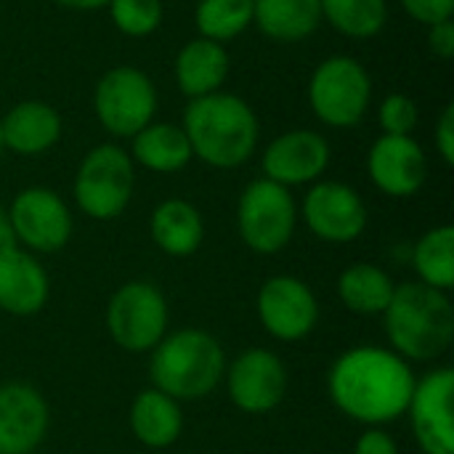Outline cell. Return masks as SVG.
Segmentation results:
<instances>
[{
  "instance_id": "8",
  "label": "cell",
  "mask_w": 454,
  "mask_h": 454,
  "mask_svg": "<svg viewBox=\"0 0 454 454\" xmlns=\"http://www.w3.org/2000/svg\"><path fill=\"white\" fill-rule=\"evenodd\" d=\"M93 112L106 133L117 138H133L141 128L154 122L157 88L138 67H112L96 82Z\"/></svg>"
},
{
  "instance_id": "31",
  "label": "cell",
  "mask_w": 454,
  "mask_h": 454,
  "mask_svg": "<svg viewBox=\"0 0 454 454\" xmlns=\"http://www.w3.org/2000/svg\"><path fill=\"white\" fill-rule=\"evenodd\" d=\"M404 11L423 27L452 19L454 0H402Z\"/></svg>"
},
{
  "instance_id": "3",
  "label": "cell",
  "mask_w": 454,
  "mask_h": 454,
  "mask_svg": "<svg viewBox=\"0 0 454 454\" xmlns=\"http://www.w3.org/2000/svg\"><path fill=\"white\" fill-rule=\"evenodd\" d=\"M391 351L404 362H434L454 340V309L447 293L423 282L396 285L383 311Z\"/></svg>"
},
{
  "instance_id": "36",
  "label": "cell",
  "mask_w": 454,
  "mask_h": 454,
  "mask_svg": "<svg viewBox=\"0 0 454 454\" xmlns=\"http://www.w3.org/2000/svg\"><path fill=\"white\" fill-rule=\"evenodd\" d=\"M64 8H72V11H96V8H106L109 0H53Z\"/></svg>"
},
{
  "instance_id": "12",
  "label": "cell",
  "mask_w": 454,
  "mask_h": 454,
  "mask_svg": "<svg viewBox=\"0 0 454 454\" xmlns=\"http://www.w3.org/2000/svg\"><path fill=\"white\" fill-rule=\"evenodd\" d=\"M303 221L309 231L325 242L346 245L364 234L367 229V205L362 194L340 181H317L303 200Z\"/></svg>"
},
{
  "instance_id": "19",
  "label": "cell",
  "mask_w": 454,
  "mask_h": 454,
  "mask_svg": "<svg viewBox=\"0 0 454 454\" xmlns=\"http://www.w3.org/2000/svg\"><path fill=\"white\" fill-rule=\"evenodd\" d=\"M0 136L3 149L21 157H37L59 144L61 117L51 104L40 98H27L13 104L0 117Z\"/></svg>"
},
{
  "instance_id": "9",
  "label": "cell",
  "mask_w": 454,
  "mask_h": 454,
  "mask_svg": "<svg viewBox=\"0 0 454 454\" xmlns=\"http://www.w3.org/2000/svg\"><path fill=\"white\" fill-rule=\"evenodd\" d=\"M168 301L152 282H125L106 306V333L128 354H146L168 335Z\"/></svg>"
},
{
  "instance_id": "4",
  "label": "cell",
  "mask_w": 454,
  "mask_h": 454,
  "mask_svg": "<svg viewBox=\"0 0 454 454\" xmlns=\"http://www.w3.org/2000/svg\"><path fill=\"white\" fill-rule=\"evenodd\" d=\"M226 375V354L221 343L197 327H181L152 348L149 378L157 391L176 402L210 396Z\"/></svg>"
},
{
  "instance_id": "24",
  "label": "cell",
  "mask_w": 454,
  "mask_h": 454,
  "mask_svg": "<svg viewBox=\"0 0 454 454\" xmlns=\"http://www.w3.org/2000/svg\"><path fill=\"white\" fill-rule=\"evenodd\" d=\"M253 24L274 43H301L322 24L319 0H253Z\"/></svg>"
},
{
  "instance_id": "16",
  "label": "cell",
  "mask_w": 454,
  "mask_h": 454,
  "mask_svg": "<svg viewBox=\"0 0 454 454\" xmlns=\"http://www.w3.org/2000/svg\"><path fill=\"white\" fill-rule=\"evenodd\" d=\"M370 181L388 197H412L428 178V157L412 136H380L367 152Z\"/></svg>"
},
{
  "instance_id": "29",
  "label": "cell",
  "mask_w": 454,
  "mask_h": 454,
  "mask_svg": "<svg viewBox=\"0 0 454 454\" xmlns=\"http://www.w3.org/2000/svg\"><path fill=\"white\" fill-rule=\"evenodd\" d=\"M112 24L128 37H149L162 24V0H109Z\"/></svg>"
},
{
  "instance_id": "23",
  "label": "cell",
  "mask_w": 454,
  "mask_h": 454,
  "mask_svg": "<svg viewBox=\"0 0 454 454\" xmlns=\"http://www.w3.org/2000/svg\"><path fill=\"white\" fill-rule=\"evenodd\" d=\"M130 160L152 173H178L184 170L194 154L189 138L176 122H149L130 138Z\"/></svg>"
},
{
  "instance_id": "28",
  "label": "cell",
  "mask_w": 454,
  "mask_h": 454,
  "mask_svg": "<svg viewBox=\"0 0 454 454\" xmlns=\"http://www.w3.org/2000/svg\"><path fill=\"white\" fill-rule=\"evenodd\" d=\"M194 24L200 37L226 45L253 27V0H200Z\"/></svg>"
},
{
  "instance_id": "18",
  "label": "cell",
  "mask_w": 454,
  "mask_h": 454,
  "mask_svg": "<svg viewBox=\"0 0 454 454\" xmlns=\"http://www.w3.org/2000/svg\"><path fill=\"white\" fill-rule=\"evenodd\" d=\"M51 295L48 271L24 247L0 250V311L11 317H35Z\"/></svg>"
},
{
  "instance_id": "22",
  "label": "cell",
  "mask_w": 454,
  "mask_h": 454,
  "mask_svg": "<svg viewBox=\"0 0 454 454\" xmlns=\"http://www.w3.org/2000/svg\"><path fill=\"white\" fill-rule=\"evenodd\" d=\"M130 431L149 450H168L184 431L181 404L157 388L141 391L130 404Z\"/></svg>"
},
{
  "instance_id": "34",
  "label": "cell",
  "mask_w": 454,
  "mask_h": 454,
  "mask_svg": "<svg viewBox=\"0 0 454 454\" xmlns=\"http://www.w3.org/2000/svg\"><path fill=\"white\" fill-rule=\"evenodd\" d=\"M428 48L436 59L450 61L454 56V24L452 19L428 27Z\"/></svg>"
},
{
  "instance_id": "13",
  "label": "cell",
  "mask_w": 454,
  "mask_h": 454,
  "mask_svg": "<svg viewBox=\"0 0 454 454\" xmlns=\"http://www.w3.org/2000/svg\"><path fill=\"white\" fill-rule=\"evenodd\" d=\"M226 391L231 404L247 415L274 412L287 394V370L266 348H250L226 367Z\"/></svg>"
},
{
  "instance_id": "32",
  "label": "cell",
  "mask_w": 454,
  "mask_h": 454,
  "mask_svg": "<svg viewBox=\"0 0 454 454\" xmlns=\"http://www.w3.org/2000/svg\"><path fill=\"white\" fill-rule=\"evenodd\" d=\"M434 141H436V152H439L442 162L444 165H454V104H447L442 109Z\"/></svg>"
},
{
  "instance_id": "1",
  "label": "cell",
  "mask_w": 454,
  "mask_h": 454,
  "mask_svg": "<svg viewBox=\"0 0 454 454\" xmlns=\"http://www.w3.org/2000/svg\"><path fill=\"white\" fill-rule=\"evenodd\" d=\"M333 404L351 420L380 428L407 415L415 372L391 348L356 346L335 359L327 375Z\"/></svg>"
},
{
  "instance_id": "7",
  "label": "cell",
  "mask_w": 454,
  "mask_h": 454,
  "mask_svg": "<svg viewBox=\"0 0 454 454\" xmlns=\"http://www.w3.org/2000/svg\"><path fill=\"white\" fill-rule=\"evenodd\" d=\"M298 207L287 186L269 178H255L245 186L237 202V229L242 242L258 255L285 250L295 234Z\"/></svg>"
},
{
  "instance_id": "37",
  "label": "cell",
  "mask_w": 454,
  "mask_h": 454,
  "mask_svg": "<svg viewBox=\"0 0 454 454\" xmlns=\"http://www.w3.org/2000/svg\"><path fill=\"white\" fill-rule=\"evenodd\" d=\"M3 152H5V149H3V136H0V157H3Z\"/></svg>"
},
{
  "instance_id": "35",
  "label": "cell",
  "mask_w": 454,
  "mask_h": 454,
  "mask_svg": "<svg viewBox=\"0 0 454 454\" xmlns=\"http://www.w3.org/2000/svg\"><path fill=\"white\" fill-rule=\"evenodd\" d=\"M16 245V237H13V229H11V218H8V210L0 205V250Z\"/></svg>"
},
{
  "instance_id": "27",
  "label": "cell",
  "mask_w": 454,
  "mask_h": 454,
  "mask_svg": "<svg viewBox=\"0 0 454 454\" xmlns=\"http://www.w3.org/2000/svg\"><path fill=\"white\" fill-rule=\"evenodd\" d=\"M322 21L351 40H370L388 21L386 0H319Z\"/></svg>"
},
{
  "instance_id": "17",
  "label": "cell",
  "mask_w": 454,
  "mask_h": 454,
  "mask_svg": "<svg viewBox=\"0 0 454 454\" xmlns=\"http://www.w3.org/2000/svg\"><path fill=\"white\" fill-rule=\"evenodd\" d=\"M51 412L40 391L27 383L0 386V454H29L48 434Z\"/></svg>"
},
{
  "instance_id": "15",
  "label": "cell",
  "mask_w": 454,
  "mask_h": 454,
  "mask_svg": "<svg viewBox=\"0 0 454 454\" xmlns=\"http://www.w3.org/2000/svg\"><path fill=\"white\" fill-rule=\"evenodd\" d=\"M330 141L317 130H287L263 149V178L279 186L317 184L330 165Z\"/></svg>"
},
{
  "instance_id": "11",
  "label": "cell",
  "mask_w": 454,
  "mask_h": 454,
  "mask_svg": "<svg viewBox=\"0 0 454 454\" xmlns=\"http://www.w3.org/2000/svg\"><path fill=\"white\" fill-rule=\"evenodd\" d=\"M258 319L263 330L282 340L295 343L314 333L319 322V303L311 287L290 274H279L263 282L258 290Z\"/></svg>"
},
{
  "instance_id": "33",
  "label": "cell",
  "mask_w": 454,
  "mask_h": 454,
  "mask_svg": "<svg viewBox=\"0 0 454 454\" xmlns=\"http://www.w3.org/2000/svg\"><path fill=\"white\" fill-rule=\"evenodd\" d=\"M354 454H399V447L391 439V434H386L383 428H367L356 439Z\"/></svg>"
},
{
  "instance_id": "14",
  "label": "cell",
  "mask_w": 454,
  "mask_h": 454,
  "mask_svg": "<svg viewBox=\"0 0 454 454\" xmlns=\"http://www.w3.org/2000/svg\"><path fill=\"white\" fill-rule=\"evenodd\" d=\"M452 394L454 372L450 367L434 370L415 380L407 415L423 454H454Z\"/></svg>"
},
{
  "instance_id": "25",
  "label": "cell",
  "mask_w": 454,
  "mask_h": 454,
  "mask_svg": "<svg viewBox=\"0 0 454 454\" xmlns=\"http://www.w3.org/2000/svg\"><path fill=\"white\" fill-rule=\"evenodd\" d=\"M396 282L375 263H354L338 279L340 303L359 317H378L388 309Z\"/></svg>"
},
{
  "instance_id": "20",
  "label": "cell",
  "mask_w": 454,
  "mask_h": 454,
  "mask_svg": "<svg viewBox=\"0 0 454 454\" xmlns=\"http://www.w3.org/2000/svg\"><path fill=\"white\" fill-rule=\"evenodd\" d=\"M173 72L181 93L189 98L218 93L229 77V51L215 40L194 37L178 51Z\"/></svg>"
},
{
  "instance_id": "6",
  "label": "cell",
  "mask_w": 454,
  "mask_h": 454,
  "mask_svg": "<svg viewBox=\"0 0 454 454\" xmlns=\"http://www.w3.org/2000/svg\"><path fill=\"white\" fill-rule=\"evenodd\" d=\"M136 189V165L122 146H93L74 176V202L93 221H112L125 213Z\"/></svg>"
},
{
  "instance_id": "21",
  "label": "cell",
  "mask_w": 454,
  "mask_h": 454,
  "mask_svg": "<svg viewBox=\"0 0 454 454\" xmlns=\"http://www.w3.org/2000/svg\"><path fill=\"white\" fill-rule=\"evenodd\" d=\"M149 234L165 255L186 258L200 250L205 239V221L189 200L170 197L154 207L149 218Z\"/></svg>"
},
{
  "instance_id": "30",
  "label": "cell",
  "mask_w": 454,
  "mask_h": 454,
  "mask_svg": "<svg viewBox=\"0 0 454 454\" xmlns=\"http://www.w3.org/2000/svg\"><path fill=\"white\" fill-rule=\"evenodd\" d=\"M420 120L418 104L407 93H391L378 106V122L386 136H412Z\"/></svg>"
},
{
  "instance_id": "2",
  "label": "cell",
  "mask_w": 454,
  "mask_h": 454,
  "mask_svg": "<svg viewBox=\"0 0 454 454\" xmlns=\"http://www.w3.org/2000/svg\"><path fill=\"white\" fill-rule=\"evenodd\" d=\"M181 128L189 138L192 154L218 170H234L245 165L253 157L261 136L253 106L229 90L189 98Z\"/></svg>"
},
{
  "instance_id": "10",
  "label": "cell",
  "mask_w": 454,
  "mask_h": 454,
  "mask_svg": "<svg viewBox=\"0 0 454 454\" xmlns=\"http://www.w3.org/2000/svg\"><path fill=\"white\" fill-rule=\"evenodd\" d=\"M8 218L16 245L29 253H59L72 237V213L67 202L45 186L19 192L8 207Z\"/></svg>"
},
{
  "instance_id": "5",
  "label": "cell",
  "mask_w": 454,
  "mask_h": 454,
  "mask_svg": "<svg viewBox=\"0 0 454 454\" xmlns=\"http://www.w3.org/2000/svg\"><path fill=\"white\" fill-rule=\"evenodd\" d=\"M372 98V80L367 67L354 56H330L317 64L309 80V104L327 128H356Z\"/></svg>"
},
{
  "instance_id": "26",
  "label": "cell",
  "mask_w": 454,
  "mask_h": 454,
  "mask_svg": "<svg viewBox=\"0 0 454 454\" xmlns=\"http://www.w3.org/2000/svg\"><path fill=\"white\" fill-rule=\"evenodd\" d=\"M412 266L418 274V282L450 293L454 287V229L450 223L436 226L426 231L415 250H412Z\"/></svg>"
}]
</instances>
